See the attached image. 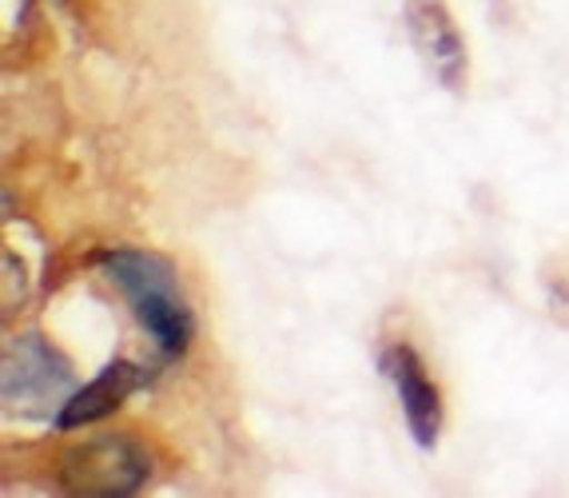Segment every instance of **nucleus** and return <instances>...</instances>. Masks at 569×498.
I'll return each mask as SVG.
<instances>
[{
	"instance_id": "obj_1",
	"label": "nucleus",
	"mask_w": 569,
	"mask_h": 498,
	"mask_svg": "<svg viewBox=\"0 0 569 498\" xmlns=\"http://www.w3.org/2000/svg\"><path fill=\"white\" fill-rule=\"evenodd\" d=\"M100 268L116 283L140 327L168 355H183L191 343V307L183 299L180 276L168 259L143 248H116L100 256Z\"/></svg>"
},
{
	"instance_id": "obj_2",
	"label": "nucleus",
	"mask_w": 569,
	"mask_h": 498,
	"mask_svg": "<svg viewBox=\"0 0 569 498\" xmlns=\"http://www.w3.org/2000/svg\"><path fill=\"white\" fill-rule=\"evenodd\" d=\"M72 395V363L40 336H20L4 347V411L40 419L60 415Z\"/></svg>"
},
{
	"instance_id": "obj_3",
	"label": "nucleus",
	"mask_w": 569,
	"mask_h": 498,
	"mask_svg": "<svg viewBox=\"0 0 569 498\" xmlns=\"http://www.w3.org/2000/svg\"><path fill=\"white\" fill-rule=\"evenodd\" d=\"M148 482V450L132 435H96L64 450L60 487L68 495H136Z\"/></svg>"
},
{
	"instance_id": "obj_4",
	"label": "nucleus",
	"mask_w": 569,
	"mask_h": 498,
	"mask_svg": "<svg viewBox=\"0 0 569 498\" xmlns=\"http://www.w3.org/2000/svg\"><path fill=\"white\" fill-rule=\"evenodd\" d=\"M407 20L410 44L422 57L427 72L447 88V92H462L466 84V40L458 32L455 17L447 12L442 0H407L402 9Z\"/></svg>"
},
{
	"instance_id": "obj_5",
	"label": "nucleus",
	"mask_w": 569,
	"mask_h": 498,
	"mask_svg": "<svg viewBox=\"0 0 569 498\" xmlns=\"http://www.w3.org/2000/svg\"><path fill=\"white\" fill-rule=\"evenodd\" d=\"M382 371H387L390 387L399 395L402 419H407L415 442L418 447H435L438 431H442V395H438L427 363L415 355V347L390 343L382 351Z\"/></svg>"
},
{
	"instance_id": "obj_6",
	"label": "nucleus",
	"mask_w": 569,
	"mask_h": 498,
	"mask_svg": "<svg viewBox=\"0 0 569 498\" xmlns=\"http://www.w3.org/2000/svg\"><path fill=\"white\" fill-rule=\"evenodd\" d=\"M136 384H140V371L132 363H108L92 384L77 387V391L68 395V402L57 415V427L60 431H77V427H88V422H100L136 391Z\"/></svg>"
}]
</instances>
